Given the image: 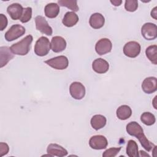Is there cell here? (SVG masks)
Instances as JSON below:
<instances>
[{
    "label": "cell",
    "instance_id": "cell-10",
    "mask_svg": "<svg viewBox=\"0 0 157 157\" xmlns=\"http://www.w3.org/2000/svg\"><path fill=\"white\" fill-rule=\"evenodd\" d=\"M112 44L110 39L102 38L99 39L95 45V50L99 55H103L111 52Z\"/></svg>",
    "mask_w": 157,
    "mask_h": 157
},
{
    "label": "cell",
    "instance_id": "cell-30",
    "mask_svg": "<svg viewBox=\"0 0 157 157\" xmlns=\"http://www.w3.org/2000/svg\"><path fill=\"white\" fill-rule=\"evenodd\" d=\"M9 150V145L4 142L0 143V156L2 157L4 155L8 153Z\"/></svg>",
    "mask_w": 157,
    "mask_h": 157
},
{
    "label": "cell",
    "instance_id": "cell-12",
    "mask_svg": "<svg viewBox=\"0 0 157 157\" xmlns=\"http://www.w3.org/2000/svg\"><path fill=\"white\" fill-rule=\"evenodd\" d=\"M142 90L147 94L155 92L157 90V79L155 77L145 78L142 83Z\"/></svg>",
    "mask_w": 157,
    "mask_h": 157
},
{
    "label": "cell",
    "instance_id": "cell-24",
    "mask_svg": "<svg viewBox=\"0 0 157 157\" xmlns=\"http://www.w3.org/2000/svg\"><path fill=\"white\" fill-rule=\"evenodd\" d=\"M145 54L148 59L154 64H157V46L152 45L145 50Z\"/></svg>",
    "mask_w": 157,
    "mask_h": 157
},
{
    "label": "cell",
    "instance_id": "cell-22",
    "mask_svg": "<svg viewBox=\"0 0 157 157\" xmlns=\"http://www.w3.org/2000/svg\"><path fill=\"white\" fill-rule=\"evenodd\" d=\"M116 114L118 118L121 120H125L131 116L132 110L129 106L127 105H122L117 109Z\"/></svg>",
    "mask_w": 157,
    "mask_h": 157
},
{
    "label": "cell",
    "instance_id": "cell-18",
    "mask_svg": "<svg viewBox=\"0 0 157 157\" xmlns=\"http://www.w3.org/2000/svg\"><path fill=\"white\" fill-rule=\"evenodd\" d=\"M105 23V18L104 16L99 13H94L92 14L90 18L89 23L93 29L101 28Z\"/></svg>",
    "mask_w": 157,
    "mask_h": 157
},
{
    "label": "cell",
    "instance_id": "cell-31",
    "mask_svg": "<svg viewBox=\"0 0 157 157\" xmlns=\"http://www.w3.org/2000/svg\"><path fill=\"white\" fill-rule=\"evenodd\" d=\"M7 18L2 13L0 14V30L3 31L7 26Z\"/></svg>",
    "mask_w": 157,
    "mask_h": 157
},
{
    "label": "cell",
    "instance_id": "cell-19",
    "mask_svg": "<svg viewBox=\"0 0 157 157\" xmlns=\"http://www.w3.org/2000/svg\"><path fill=\"white\" fill-rule=\"evenodd\" d=\"M45 15L49 18H54L58 16L59 13V6L56 3L47 4L44 8Z\"/></svg>",
    "mask_w": 157,
    "mask_h": 157
},
{
    "label": "cell",
    "instance_id": "cell-23",
    "mask_svg": "<svg viewBox=\"0 0 157 157\" xmlns=\"http://www.w3.org/2000/svg\"><path fill=\"white\" fill-rule=\"evenodd\" d=\"M126 154L129 157L139 156L138 145L137 143L133 140H129L128 142L126 147Z\"/></svg>",
    "mask_w": 157,
    "mask_h": 157
},
{
    "label": "cell",
    "instance_id": "cell-11",
    "mask_svg": "<svg viewBox=\"0 0 157 157\" xmlns=\"http://www.w3.org/2000/svg\"><path fill=\"white\" fill-rule=\"evenodd\" d=\"M89 145L90 147L94 150H102L105 149L107 145L108 142L107 139L102 135H96L92 136L89 140Z\"/></svg>",
    "mask_w": 157,
    "mask_h": 157
},
{
    "label": "cell",
    "instance_id": "cell-28",
    "mask_svg": "<svg viewBox=\"0 0 157 157\" xmlns=\"http://www.w3.org/2000/svg\"><path fill=\"white\" fill-rule=\"evenodd\" d=\"M138 7V1L137 0H126L125 1L124 8L128 12H134Z\"/></svg>",
    "mask_w": 157,
    "mask_h": 157
},
{
    "label": "cell",
    "instance_id": "cell-14",
    "mask_svg": "<svg viewBox=\"0 0 157 157\" xmlns=\"http://www.w3.org/2000/svg\"><path fill=\"white\" fill-rule=\"evenodd\" d=\"M66 41L61 36H54L51 40V49L55 53L61 52L66 47Z\"/></svg>",
    "mask_w": 157,
    "mask_h": 157
},
{
    "label": "cell",
    "instance_id": "cell-1",
    "mask_svg": "<svg viewBox=\"0 0 157 157\" xmlns=\"http://www.w3.org/2000/svg\"><path fill=\"white\" fill-rule=\"evenodd\" d=\"M128 134L136 137L139 140L141 145L147 151H150L155 145L151 142L144 133V130L141 126L136 121L129 122L126 128Z\"/></svg>",
    "mask_w": 157,
    "mask_h": 157
},
{
    "label": "cell",
    "instance_id": "cell-20",
    "mask_svg": "<svg viewBox=\"0 0 157 157\" xmlns=\"http://www.w3.org/2000/svg\"><path fill=\"white\" fill-rule=\"evenodd\" d=\"M78 21V17L74 12H67L65 13L62 23L66 27H72Z\"/></svg>",
    "mask_w": 157,
    "mask_h": 157
},
{
    "label": "cell",
    "instance_id": "cell-17",
    "mask_svg": "<svg viewBox=\"0 0 157 157\" xmlns=\"http://www.w3.org/2000/svg\"><path fill=\"white\" fill-rule=\"evenodd\" d=\"M13 58V53L8 47H0V67L6 66Z\"/></svg>",
    "mask_w": 157,
    "mask_h": 157
},
{
    "label": "cell",
    "instance_id": "cell-34",
    "mask_svg": "<svg viewBox=\"0 0 157 157\" xmlns=\"http://www.w3.org/2000/svg\"><path fill=\"white\" fill-rule=\"evenodd\" d=\"M139 156H150V155L146 153L145 151H142V150H140L139 152Z\"/></svg>",
    "mask_w": 157,
    "mask_h": 157
},
{
    "label": "cell",
    "instance_id": "cell-25",
    "mask_svg": "<svg viewBox=\"0 0 157 157\" xmlns=\"http://www.w3.org/2000/svg\"><path fill=\"white\" fill-rule=\"evenodd\" d=\"M58 3L59 6L66 7L74 12H77L79 10L77 5V1L76 0H59Z\"/></svg>",
    "mask_w": 157,
    "mask_h": 157
},
{
    "label": "cell",
    "instance_id": "cell-27",
    "mask_svg": "<svg viewBox=\"0 0 157 157\" xmlns=\"http://www.w3.org/2000/svg\"><path fill=\"white\" fill-rule=\"evenodd\" d=\"M32 17V8L28 7L23 9L22 15L20 19V21L23 23L28 22Z\"/></svg>",
    "mask_w": 157,
    "mask_h": 157
},
{
    "label": "cell",
    "instance_id": "cell-16",
    "mask_svg": "<svg viewBox=\"0 0 157 157\" xmlns=\"http://www.w3.org/2000/svg\"><path fill=\"white\" fill-rule=\"evenodd\" d=\"M47 152L53 156L62 157L67 155V151L62 146L57 144H50L48 145Z\"/></svg>",
    "mask_w": 157,
    "mask_h": 157
},
{
    "label": "cell",
    "instance_id": "cell-9",
    "mask_svg": "<svg viewBox=\"0 0 157 157\" xmlns=\"http://www.w3.org/2000/svg\"><path fill=\"white\" fill-rule=\"evenodd\" d=\"M69 92L73 98L80 100L85 96V88L80 82H74L70 85Z\"/></svg>",
    "mask_w": 157,
    "mask_h": 157
},
{
    "label": "cell",
    "instance_id": "cell-6",
    "mask_svg": "<svg viewBox=\"0 0 157 157\" xmlns=\"http://www.w3.org/2000/svg\"><path fill=\"white\" fill-rule=\"evenodd\" d=\"M141 50L140 45L136 41H129L123 47V53L124 55L129 58L137 57Z\"/></svg>",
    "mask_w": 157,
    "mask_h": 157
},
{
    "label": "cell",
    "instance_id": "cell-15",
    "mask_svg": "<svg viewBox=\"0 0 157 157\" xmlns=\"http://www.w3.org/2000/svg\"><path fill=\"white\" fill-rule=\"evenodd\" d=\"M92 68L98 74H104L108 71L109 64L106 60L102 58H97L93 61Z\"/></svg>",
    "mask_w": 157,
    "mask_h": 157
},
{
    "label": "cell",
    "instance_id": "cell-5",
    "mask_svg": "<svg viewBox=\"0 0 157 157\" xmlns=\"http://www.w3.org/2000/svg\"><path fill=\"white\" fill-rule=\"evenodd\" d=\"M45 63L53 69L63 70L67 67L69 65V60L66 56L61 55L46 60L45 61Z\"/></svg>",
    "mask_w": 157,
    "mask_h": 157
},
{
    "label": "cell",
    "instance_id": "cell-8",
    "mask_svg": "<svg viewBox=\"0 0 157 157\" xmlns=\"http://www.w3.org/2000/svg\"><path fill=\"white\" fill-rule=\"evenodd\" d=\"M35 23L37 30L47 36H51L52 34V28L44 17L40 15L37 16L35 18Z\"/></svg>",
    "mask_w": 157,
    "mask_h": 157
},
{
    "label": "cell",
    "instance_id": "cell-4",
    "mask_svg": "<svg viewBox=\"0 0 157 157\" xmlns=\"http://www.w3.org/2000/svg\"><path fill=\"white\" fill-rule=\"evenodd\" d=\"M26 29L23 26L16 24L12 25L5 34V39L8 42L13 41L25 33Z\"/></svg>",
    "mask_w": 157,
    "mask_h": 157
},
{
    "label": "cell",
    "instance_id": "cell-29",
    "mask_svg": "<svg viewBox=\"0 0 157 157\" xmlns=\"http://www.w3.org/2000/svg\"><path fill=\"white\" fill-rule=\"evenodd\" d=\"M121 147H113L106 150L102 154L103 157H114L118 155Z\"/></svg>",
    "mask_w": 157,
    "mask_h": 157
},
{
    "label": "cell",
    "instance_id": "cell-13",
    "mask_svg": "<svg viewBox=\"0 0 157 157\" xmlns=\"http://www.w3.org/2000/svg\"><path fill=\"white\" fill-rule=\"evenodd\" d=\"M23 9L21 4L13 3L7 7V12L12 20H17L20 19L23 12Z\"/></svg>",
    "mask_w": 157,
    "mask_h": 157
},
{
    "label": "cell",
    "instance_id": "cell-21",
    "mask_svg": "<svg viewBox=\"0 0 157 157\" xmlns=\"http://www.w3.org/2000/svg\"><path fill=\"white\" fill-rule=\"evenodd\" d=\"M106 118L102 115H94L90 121L92 128L95 130H99L104 127L106 124Z\"/></svg>",
    "mask_w": 157,
    "mask_h": 157
},
{
    "label": "cell",
    "instance_id": "cell-7",
    "mask_svg": "<svg viewBox=\"0 0 157 157\" xmlns=\"http://www.w3.org/2000/svg\"><path fill=\"white\" fill-rule=\"evenodd\" d=\"M141 34L148 40H154L157 37V26L152 23H146L142 26Z\"/></svg>",
    "mask_w": 157,
    "mask_h": 157
},
{
    "label": "cell",
    "instance_id": "cell-3",
    "mask_svg": "<svg viewBox=\"0 0 157 157\" xmlns=\"http://www.w3.org/2000/svg\"><path fill=\"white\" fill-rule=\"evenodd\" d=\"M50 49L51 44L49 39L45 36H42L36 42L34 50L37 56H44L49 53Z\"/></svg>",
    "mask_w": 157,
    "mask_h": 157
},
{
    "label": "cell",
    "instance_id": "cell-2",
    "mask_svg": "<svg viewBox=\"0 0 157 157\" xmlns=\"http://www.w3.org/2000/svg\"><path fill=\"white\" fill-rule=\"evenodd\" d=\"M33 37L31 35H28L20 41L13 44L10 47L12 52L17 55H26L30 50V46Z\"/></svg>",
    "mask_w": 157,
    "mask_h": 157
},
{
    "label": "cell",
    "instance_id": "cell-26",
    "mask_svg": "<svg viewBox=\"0 0 157 157\" xmlns=\"http://www.w3.org/2000/svg\"><path fill=\"white\" fill-rule=\"evenodd\" d=\"M140 120L144 124L147 126H151L155 123L156 118L153 113L145 112L141 115Z\"/></svg>",
    "mask_w": 157,
    "mask_h": 157
},
{
    "label": "cell",
    "instance_id": "cell-33",
    "mask_svg": "<svg viewBox=\"0 0 157 157\" xmlns=\"http://www.w3.org/2000/svg\"><path fill=\"white\" fill-rule=\"evenodd\" d=\"M110 2L115 6H119L121 5L122 1L121 0H113V1H110Z\"/></svg>",
    "mask_w": 157,
    "mask_h": 157
},
{
    "label": "cell",
    "instance_id": "cell-32",
    "mask_svg": "<svg viewBox=\"0 0 157 157\" xmlns=\"http://www.w3.org/2000/svg\"><path fill=\"white\" fill-rule=\"evenodd\" d=\"M156 9H157V7H155L151 11V17L155 20L157 19V10H156Z\"/></svg>",
    "mask_w": 157,
    "mask_h": 157
}]
</instances>
